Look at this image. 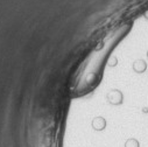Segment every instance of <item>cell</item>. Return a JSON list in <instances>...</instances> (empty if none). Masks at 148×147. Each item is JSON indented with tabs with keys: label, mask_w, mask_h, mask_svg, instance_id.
Returning a JSON list of instances; mask_svg holds the SVG:
<instances>
[{
	"label": "cell",
	"mask_w": 148,
	"mask_h": 147,
	"mask_svg": "<svg viewBox=\"0 0 148 147\" xmlns=\"http://www.w3.org/2000/svg\"><path fill=\"white\" fill-rule=\"evenodd\" d=\"M92 127H93V130H96V131H103V130L106 127V120H105L104 118H101V117H98V118L93 119V122H92Z\"/></svg>",
	"instance_id": "1"
},
{
	"label": "cell",
	"mask_w": 148,
	"mask_h": 147,
	"mask_svg": "<svg viewBox=\"0 0 148 147\" xmlns=\"http://www.w3.org/2000/svg\"><path fill=\"white\" fill-rule=\"evenodd\" d=\"M108 98H110V102L112 103V104H120L121 103V99H123V96H121L120 92L116 91L113 93H111L108 96Z\"/></svg>",
	"instance_id": "2"
},
{
	"label": "cell",
	"mask_w": 148,
	"mask_h": 147,
	"mask_svg": "<svg viewBox=\"0 0 148 147\" xmlns=\"http://www.w3.org/2000/svg\"><path fill=\"white\" fill-rule=\"evenodd\" d=\"M133 67H134V70L136 72H142L146 69V62L145 61H136Z\"/></svg>",
	"instance_id": "3"
},
{
	"label": "cell",
	"mask_w": 148,
	"mask_h": 147,
	"mask_svg": "<svg viewBox=\"0 0 148 147\" xmlns=\"http://www.w3.org/2000/svg\"><path fill=\"white\" fill-rule=\"evenodd\" d=\"M125 147H140V142L134 138H128L125 141Z\"/></svg>",
	"instance_id": "4"
}]
</instances>
